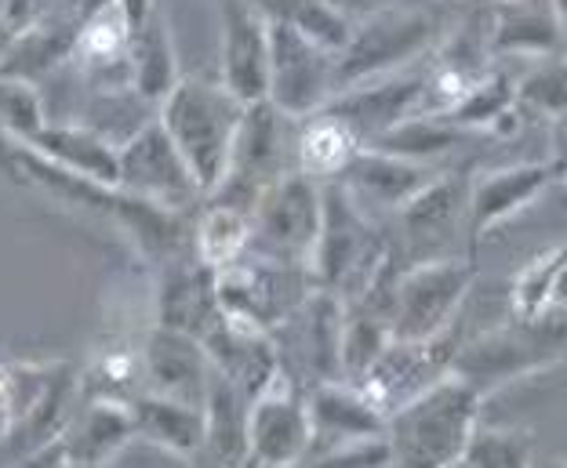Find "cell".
Returning a JSON list of instances; mask_svg holds the SVG:
<instances>
[{
	"label": "cell",
	"mask_w": 567,
	"mask_h": 468,
	"mask_svg": "<svg viewBox=\"0 0 567 468\" xmlns=\"http://www.w3.org/2000/svg\"><path fill=\"white\" fill-rule=\"evenodd\" d=\"M481 403L484 396L455 374H444L415 399L401 403L385 418L393 468H451L462 461L473 428L481 425Z\"/></svg>",
	"instance_id": "1"
},
{
	"label": "cell",
	"mask_w": 567,
	"mask_h": 468,
	"mask_svg": "<svg viewBox=\"0 0 567 468\" xmlns=\"http://www.w3.org/2000/svg\"><path fill=\"white\" fill-rule=\"evenodd\" d=\"M244 110L248 106L229 95L218 76H183L161 102L157 121L183 153L204 197H212L226 175Z\"/></svg>",
	"instance_id": "2"
},
{
	"label": "cell",
	"mask_w": 567,
	"mask_h": 468,
	"mask_svg": "<svg viewBox=\"0 0 567 468\" xmlns=\"http://www.w3.org/2000/svg\"><path fill=\"white\" fill-rule=\"evenodd\" d=\"M567 356V312H546L538 320H513L458 342L451 374L484 399L532 374H543Z\"/></svg>",
	"instance_id": "3"
},
{
	"label": "cell",
	"mask_w": 567,
	"mask_h": 468,
	"mask_svg": "<svg viewBox=\"0 0 567 468\" xmlns=\"http://www.w3.org/2000/svg\"><path fill=\"white\" fill-rule=\"evenodd\" d=\"M436 41H441V22L425 8L393 0L371 11L368 19L353 22L342 51H334V95L353 84L415 66L419 59L433 55Z\"/></svg>",
	"instance_id": "4"
},
{
	"label": "cell",
	"mask_w": 567,
	"mask_h": 468,
	"mask_svg": "<svg viewBox=\"0 0 567 468\" xmlns=\"http://www.w3.org/2000/svg\"><path fill=\"white\" fill-rule=\"evenodd\" d=\"M291 167H295V121L284 116L277 106H269L266 98L251 102V106L244 110L226 175L215 186L212 197H204V200L240 207V211L251 215L262 193L274 186L284 171H291Z\"/></svg>",
	"instance_id": "5"
},
{
	"label": "cell",
	"mask_w": 567,
	"mask_h": 468,
	"mask_svg": "<svg viewBox=\"0 0 567 468\" xmlns=\"http://www.w3.org/2000/svg\"><path fill=\"white\" fill-rule=\"evenodd\" d=\"M320 218H324L320 181L291 167L255 204L248 251L269 258V262L309 269L320 237Z\"/></svg>",
	"instance_id": "6"
},
{
	"label": "cell",
	"mask_w": 567,
	"mask_h": 468,
	"mask_svg": "<svg viewBox=\"0 0 567 468\" xmlns=\"http://www.w3.org/2000/svg\"><path fill=\"white\" fill-rule=\"evenodd\" d=\"M476 283V262L466 254L404 266L393 288V337L425 342L458 323V312Z\"/></svg>",
	"instance_id": "7"
},
{
	"label": "cell",
	"mask_w": 567,
	"mask_h": 468,
	"mask_svg": "<svg viewBox=\"0 0 567 468\" xmlns=\"http://www.w3.org/2000/svg\"><path fill=\"white\" fill-rule=\"evenodd\" d=\"M466 207H470V175L441 171L422 193H415L396 211V258L404 266L455 258L458 243L466 247ZM470 258V254H466Z\"/></svg>",
	"instance_id": "8"
},
{
	"label": "cell",
	"mask_w": 567,
	"mask_h": 468,
	"mask_svg": "<svg viewBox=\"0 0 567 468\" xmlns=\"http://www.w3.org/2000/svg\"><path fill=\"white\" fill-rule=\"evenodd\" d=\"M117 189L175 215H186L193 204L204 200L189 164L167 138L161 121H146L138 132L117 142Z\"/></svg>",
	"instance_id": "9"
},
{
	"label": "cell",
	"mask_w": 567,
	"mask_h": 468,
	"mask_svg": "<svg viewBox=\"0 0 567 468\" xmlns=\"http://www.w3.org/2000/svg\"><path fill=\"white\" fill-rule=\"evenodd\" d=\"M334 95V51L320 48L288 22L269 19V91L266 102L291 121L324 110Z\"/></svg>",
	"instance_id": "10"
},
{
	"label": "cell",
	"mask_w": 567,
	"mask_h": 468,
	"mask_svg": "<svg viewBox=\"0 0 567 468\" xmlns=\"http://www.w3.org/2000/svg\"><path fill=\"white\" fill-rule=\"evenodd\" d=\"M458 342H462L458 323H451L444 334L425 337V342L393 337V342L382 349V356L371 363V371L353 385L364 388L368 399L390 418L401 403L415 399L422 388H430L433 382H441L444 374H451V360L458 353Z\"/></svg>",
	"instance_id": "11"
},
{
	"label": "cell",
	"mask_w": 567,
	"mask_h": 468,
	"mask_svg": "<svg viewBox=\"0 0 567 468\" xmlns=\"http://www.w3.org/2000/svg\"><path fill=\"white\" fill-rule=\"evenodd\" d=\"M313 444L306 393L277 374L259 396L248 403V454L255 465L295 468Z\"/></svg>",
	"instance_id": "12"
},
{
	"label": "cell",
	"mask_w": 567,
	"mask_h": 468,
	"mask_svg": "<svg viewBox=\"0 0 567 468\" xmlns=\"http://www.w3.org/2000/svg\"><path fill=\"white\" fill-rule=\"evenodd\" d=\"M218 84L244 106L262 102L269 91V19L251 0H218Z\"/></svg>",
	"instance_id": "13"
},
{
	"label": "cell",
	"mask_w": 567,
	"mask_h": 468,
	"mask_svg": "<svg viewBox=\"0 0 567 468\" xmlns=\"http://www.w3.org/2000/svg\"><path fill=\"white\" fill-rule=\"evenodd\" d=\"M560 178L557 160H535V164H509L495 171H481L470 178V207H466V254L476 262V247L495 226L509 222L527 204Z\"/></svg>",
	"instance_id": "14"
},
{
	"label": "cell",
	"mask_w": 567,
	"mask_h": 468,
	"mask_svg": "<svg viewBox=\"0 0 567 468\" xmlns=\"http://www.w3.org/2000/svg\"><path fill=\"white\" fill-rule=\"evenodd\" d=\"M422 98H425V66L419 70L408 66L339 91V95H331L324 110L350 124L353 135L364 146H371L385 132H393L396 124H404L408 116L422 113Z\"/></svg>",
	"instance_id": "15"
},
{
	"label": "cell",
	"mask_w": 567,
	"mask_h": 468,
	"mask_svg": "<svg viewBox=\"0 0 567 468\" xmlns=\"http://www.w3.org/2000/svg\"><path fill=\"white\" fill-rule=\"evenodd\" d=\"M138 363H142V393L204 407L215 367L208 360V349L193 334L161 327L157 323V327L146 334Z\"/></svg>",
	"instance_id": "16"
},
{
	"label": "cell",
	"mask_w": 567,
	"mask_h": 468,
	"mask_svg": "<svg viewBox=\"0 0 567 468\" xmlns=\"http://www.w3.org/2000/svg\"><path fill=\"white\" fill-rule=\"evenodd\" d=\"M436 175H441V167L436 164L404 160V156L364 146L350 164H346V171L334 181H339V186L350 193L368 215L371 211L396 215L411 197H415V193H422L425 186H430Z\"/></svg>",
	"instance_id": "17"
},
{
	"label": "cell",
	"mask_w": 567,
	"mask_h": 468,
	"mask_svg": "<svg viewBox=\"0 0 567 468\" xmlns=\"http://www.w3.org/2000/svg\"><path fill=\"white\" fill-rule=\"evenodd\" d=\"M487 59H549L567 55V37L549 0H506L484 8Z\"/></svg>",
	"instance_id": "18"
},
{
	"label": "cell",
	"mask_w": 567,
	"mask_h": 468,
	"mask_svg": "<svg viewBox=\"0 0 567 468\" xmlns=\"http://www.w3.org/2000/svg\"><path fill=\"white\" fill-rule=\"evenodd\" d=\"M306 410L309 428H313L309 454L334 444H353V439L385 436V414L368 399L364 388L346 378L306 388Z\"/></svg>",
	"instance_id": "19"
},
{
	"label": "cell",
	"mask_w": 567,
	"mask_h": 468,
	"mask_svg": "<svg viewBox=\"0 0 567 468\" xmlns=\"http://www.w3.org/2000/svg\"><path fill=\"white\" fill-rule=\"evenodd\" d=\"M218 320H223V305H218L215 269L204 266L197 254L167 262L161 277V291H157L161 327L193 334L200 342Z\"/></svg>",
	"instance_id": "20"
},
{
	"label": "cell",
	"mask_w": 567,
	"mask_h": 468,
	"mask_svg": "<svg viewBox=\"0 0 567 468\" xmlns=\"http://www.w3.org/2000/svg\"><path fill=\"white\" fill-rule=\"evenodd\" d=\"M132 439H135V418L127 403L87 396L84 410L73 414L59 444L70 468H102L117 458Z\"/></svg>",
	"instance_id": "21"
},
{
	"label": "cell",
	"mask_w": 567,
	"mask_h": 468,
	"mask_svg": "<svg viewBox=\"0 0 567 468\" xmlns=\"http://www.w3.org/2000/svg\"><path fill=\"white\" fill-rule=\"evenodd\" d=\"M25 149H33L48 164H55L76 178L99 181V186H117V142L87 124L48 121L33 142H25Z\"/></svg>",
	"instance_id": "22"
},
{
	"label": "cell",
	"mask_w": 567,
	"mask_h": 468,
	"mask_svg": "<svg viewBox=\"0 0 567 468\" xmlns=\"http://www.w3.org/2000/svg\"><path fill=\"white\" fill-rule=\"evenodd\" d=\"M127 66H132V91L142 102H153L161 106L178 81H183V70H178V55H175V37H172V22H167L164 8L132 30V44H127Z\"/></svg>",
	"instance_id": "23"
},
{
	"label": "cell",
	"mask_w": 567,
	"mask_h": 468,
	"mask_svg": "<svg viewBox=\"0 0 567 468\" xmlns=\"http://www.w3.org/2000/svg\"><path fill=\"white\" fill-rule=\"evenodd\" d=\"M364 149L353 127L328 110H317L295 121V167L317 181H334L346 164Z\"/></svg>",
	"instance_id": "24"
},
{
	"label": "cell",
	"mask_w": 567,
	"mask_h": 468,
	"mask_svg": "<svg viewBox=\"0 0 567 468\" xmlns=\"http://www.w3.org/2000/svg\"><path fill=\"white\" fill-rule=\"evenodd\" d=\"M132 418H135V439L161 447L178 458H197L204 447V407L193 403L164 399L153 393H138L132 403Z\"/></svg>",
	"instance_id": "25"
},
{
	"label": "cell",
	"mask_w": 567,
	"mask_h": 468,
	"mask_svg": "<svg viewBox=\"0 0 567 468\" xmlns=\"http://www.w3.org/2000/svg\"><path fill=\"white\" fill-rule=\"evenodd\" d=\"M204 204L208 207H204L197 215V222H193V254L218 272L248 251L251 215L229 204H215V200H204Z\"/></svg>",
	"instance_id": "26"
},
{
	"label": "cell",
	"mask_w": 567,
	"mask_h": 468,
	"mask_svg": "<svg viewBox=\"0 0 567 468\" xmlns=\"http://www.w3.org/2000/svg\"><path fill=\"white\" fill-rule=\"evenodd\" d=\"M509 110H517V81L506 70H487L455 106L436 116H444L451 127H458L466 135H492V127Z\"/></svg>",
	"instance_id": "27"
},
{
	"label": "cell",
	"mask_w": 567,
	"mask_h": 468,
	"mask_svg": "<svg viewBox=\"0 0 567 468\" xmlns=\"http://www.w3.org/2000/svg\"><path fill=\"white\" fill-rule=\"evenodd\" d=\"M470 135L451 127L444 116L436 113H415L408 116L404 124H396L393 132H385L382 138L371 142V149L404 156V160H419V164H436L444 153H451L455 146H462Z\"/></svg>",
	"instance_id": "28"
},
{
	"label": "cell",
	"mask_w": 567,
	"mask_h": 468,
	"mask_svg": "<svg viewBox=\"0 0 567 468\" xmlns=\"http://www.w3.org/2000/svg\"><path fill=\"white\" fill-rule=\"evenodd\" d=\"M567 269V243L549 247L546 254L532 258L513 280L509 291V316L513 320H538L553 309V294H557L560 272Z\"/></svg>",
	"instance_id": "29"
},
{
	"label": "cell",
	"mask_w": 567,
	"mask_h": 468,
	"mask_svg": "<svg viewBox=\"0 0 567 468\" xmlns=\"http://www.w3.org/2000/svg\"><path fill=\"white\" fill-rule=\"evenodd\" d=\"M535 439L524 428H473L462 465L466 468H532Z\"/></svg>",
	"instance_id": "30"
},
{
	"label": "cell",
	"mask_w": 567,
	"mask_h": 468,
	"mask_svg": "<svg viewBox=\"0 0 567 468\" xmlns=\"http://www.w3.org/2000/svg\"><path fill=\"white\" fill-rule=\"evenodd\" d=\"M517 106L538 116H567V55L535 59L532 70L517 76Z\"/></svg>",
	"instance_id": "31"
},
{
	"label": "cell",
	"mask_w": 567,
	"mask_h": 468,
	"mask_svg": "<svg viewBox=\"0 0 567 468\" xmlns=\"http://www.w3.org/2000/svg\"><path fill=\"white\" fill-rule=\"evenodd\" d=\"M48 124L44 102L37 95V87L19 76H0V135L8 142H33L37 132Z\"/></svg>",
	"instance_id": "32"
},
{
	"label": "cell",
	"mask_w": 567,
	"mask_h": 468,
	"mask_svg": "<svg viewBox=\"0 0 567 468\" xmlns=\"http://www.w3.org/2000/svg\"><path fill=\"white\" fill-rule=\"evenodd\" d=\"M390 444L385 436L353 439V444H334L324 450H313L295 468H390Z\"/></svg>",
	"instance_id": "33"
},
{
	"label": "cell",
	"mask_w": 567,
	"mask_h": 468,
	"mask_svg": "<svg viewBox=\"0 0 567 468\" xmlns=\"http://www.w3.org/2000/svg\"><path fill=\"white\" fill-rule=\"evenodd\" d=\"M19 414V367L0 363V436L8 433Z\"/></svg>",
	"instance_id": "34"
},
{
	"label": "cell",
	"mask_w": 567,
	"mask_h": 468,
	"mask_svg": "<svg viewBox=\"0 0 567 468\" xmlns=\"http://www.w3.org/2000/svg\"><path fill=\"white\" fill-rule=\"evenodd\" d=\"M328 4L339 11V15L346 22H360V19H368L371 11H379L385 4H393V0H328Z\"/></svg>",
	"instance_id": "35"
},
{
	"label": "cell",
	"mask_w": 567,
	"mask_h": 468,
	"mask_svg": "<svg viewBox=\"0 0 567 468\" xmlns=\"http://www.w3.org/2000/svg\"><path fill=\"white\" fill-rule=\"evenodd\" d=\"M113 4L121 8V15H124L127 25L135 30V25H142V22H146V19L153 15V11H157L161 0H113Z\"/></svg>",
	"instance_id": "36"
},
{
	"label": "cell",
	"mask_w": 567,
	"mask_h": 468,
	"mask_svg": "<svg viewBox=\"0 0 567 468\" xmlns=\"http://www.w3.org/2000/svg\"><path fill=\"white\" fill-rule=\"evenodd\" d=\"M553 309H557V312H567V269L560 272L557 294H553Z\"/></svg>",
	"instance_id": "37"
},
{
	"label": "cell",
	"mask_w": 567,
	"mask_h": 468,
	"mask_svg": "<svg viewBox=\"0 0 567 468\" xmlns=\"http://www.w3.org/2000/svg\"><path fill=\"white\" fill-rule=\"evenodd\" d=\"M549 4H553V11H557V22H560V30L567 37V0H549Z\"/></svg>",
	"instance_id": "38"
},
{
	"label": "cell",
	"mask_w": 567,
	"mask_h": 468,
	"mask_svg": "<svg viewBox=\"0 0 567 468\" xmlns=\"http://www.w3.org/2000/svg\"><path fill=\"white\" fill-rule=\"evenodd\" d=\"M470 8H476V11H484V8H495V4H506V0H466Z\"/></svg>",
	"instance_id": "39"
},
{
	"label": "cell",
	"mask_w": 567,
	"mask_h": 468,
	"mask_svg": "<svg viewBox=\"0 0 567 468\" xmlns=\"http://www.w3.org/2000/svg\"><path fill=\"white\" fill-rule=\"evenodd\" d=\"M553 160H557V167H560V178H567V146L557 156H553Z\"/></svg>",
	"instance_id": "40"
},
{
	"label": "cell",
	"mask_w": 567,
	"mask_h": 468,
	"mask_svg": "<svg viewBox=\"0 0 567 468\" xmlns=\"http://www.w3.org/2000/svg\"><path fill=\"white\" fill-rule=\"evenodd\" d=\"M248 468H288V465H255V461H251Z\"/></svg>",
	"instance_id": "41"
},
{
	"label": "cell",
	"mask_w": 567,
	"mask_h": 468,
	"mask_svg": "<svg viewBox=\"0 0 567 468\" xmlns=\"http://www.w3.org/2000/svg\"><path fill=\"white\" fill-rule=\"evenodd\" d=\"M436 4H466V0H436Z\"/></svg>",
	"instance_id": "42"
},
{
	"label": "cell",
	"mask_w": 567,
	"mask_h": 468,
	"mask_svg": "<svg viewBox=\"0 0 567 468\" xmlns=\"http://www.w3.org/2000/svg\"><path fill=\"white\" fill-rule=\"evenodd\" d=\"M451 468H466V465H462V461H455V465H451Z\"/></svg>",
	"instance_id": "43"
},
{
	"label": "cell",
	"mask_w": 567,
	"mask_h": 468,
	"mask_svg": "<svg viewBox=\"0 0 567 468\" xmlns=\"http://www.w3.org/2000/svg\"><path fill=\"white\" fill-rule=\"evenodd\" d=\"M390 468H393V465H390Z\"/></svg>",
	"instance_id": "44"
}]
</instances>
